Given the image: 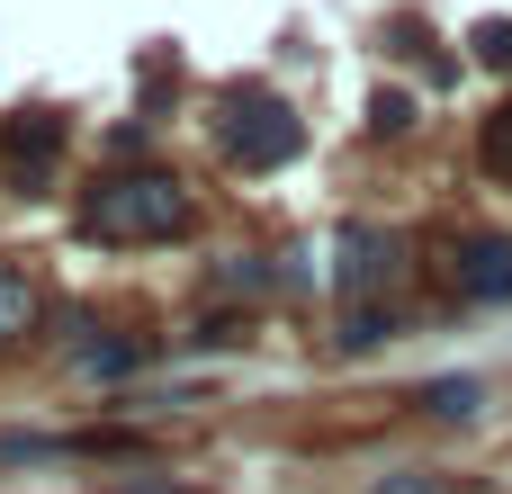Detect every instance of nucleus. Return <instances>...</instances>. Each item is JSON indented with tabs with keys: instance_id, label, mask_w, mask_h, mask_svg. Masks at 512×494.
Instances as JSON below:
<instances>
[{
	"instance_id": "f257e3e1",
	"label": "nucleus",
	"mask_w": 512,
	"mask_h": 494,
	"mask_svg": "<svg viewBox=\"0 0 512 494\" xmlns=\"http://www.w3.org/2000/svg\"><path fill=\"white\" fill-rule=\"evenodd\" d=\"M189 225H198V198L171 171H108L72 198V234L99 252H162V243H189Z\"/></svg>"
},
{
	"instance_id": "f03ea898",
	"label": "nucleus",
	"mask_w": 512,
	"mask_h": 494,
	"mask_svg": "<svg viewBox=\"0 0 512 494\" xmlns=\"http://www.w3.org/2000/svg\"><path fill=\"white\" fill-rule=\"evenodd\" d=\"M207 135H216L225 171H243V180H261V171H279V162L306 153V117H297V99H279L270 81H225V90L207 99Z\"/></svg>"
},
{
	"instance_id": "7ed1b4c3",
	"label": "nucleus",
	"mask_w": 512,
	"mask_h": 494,
	"mask_svg": "<svg viewBox=\"0 0 512 494\" xmlns=\"http://www.w3.org/2000/svg\"><path fill=\"white\" fill-rule=\"evenodd\" d=\"M450 297L459 306H512V234H450Z\"/></svg>"
},
{
	"instance_id": "20e7f679",
	"label": "nucleus",
	"mask_w": 512,
	"mask_h": 494,
	"mask_svg": "<svg viewBox=\"0 0 512 494\" xmlns=\"http://www.w3.org/2000/svg\"><path fill=\"white\" fill-rule=\"evenodd\" d=\"M405 234H387V225H351L342 234V261H333V288H342V306H360V297H378V288H396L405 279Z\"/></svg>"
},
{
	"instance_id": "39448f33",
	"label": "nucleus",
	"mask_w": 512,
	"mask_h": 494,
	"mask_svg": "<svg viewBox=\"0 0 512 494\" xmlns=\"http://www.w3.org/2000/svg\"><path fill=\"white\" fill-rule=\"evenodd\" d=\"M63 135H72V126H63L54 108H18V117L0 126V162H9V171H18V180L36 189V180H45L54 162H63Z\"/></svg>"
},
{
	"instance_id": "423d86ee",
	"label": "nucleus",
	"mask_w": 512,
	"mask_h": 494,
	"mask_svg": "<svg viewBox=\"0 0 512 494\" xmlns=\"http://www.w3.org/2000/svg\"><path fill=\"white\" fill-rule=\"evenodd\" d=\"M297 279H306L297 252H288V261H279V252H234V261L207 270V288H225V297H279V288H297Z\"/></svg>"
},
{
	"instance_id": "0eeeda50",
	"label": "nucleus",
	"mask_w": 512,
	"mask_h": 494,
	"mask_svg": "<svg viewBox=\"0 0 512 494\" xmlns=\"http://www.w3.org/2000/svg\"><path fill=\"white\" fill-rule=\"evenodd\" d=\"M396 333H405V306H387V297H360V306H342V333H333V351L369 360V351H387Z\"/></svg>"
},
{
	"instance_id": "6e6552de",
	"label": "nucleus",
	"mask_w": 512,
	"mask_h": 494,
	"mask_svg": "<svg viewBox=\"0 0 512 494\" xmlns=\"http://www.w3.org/2000/svg\"><path fill=\"white\" fill-rule=\"evenodd\" d=\"M153 351H162L153 333H108V342H81L72 369L81 378H135V369H153Z\"/></svg>"
},
{
	"instance_id": "1a4fd4ad",
	"label": "nucleus",
	"mask_w": 512,
	"mask_h": 494,
	"mask_svg": "<svg viewBox=\"0 0 512 494\" xmlns=\"http://www.w3.org/2000/svg\"><path fill=\"white\" fill-rule=\"evenodd\" d=\"M36 315H45L36 270H27V261H0V351H9L18 333H36Z\"/></svg>"
},
{
	"instance_id": "9d476101",
	"label": "nucleus",
	"mask_w": 512,
	"mask_h": 494,
	"mask_svg": "<svg viewBox=\"0 0 512 494\" xmlns=\"http://www.w3.org/2000/svg\"><path fill=\"white\" fill-rule=\"evenodd\" d=\"M414 405H423L432 423H477V405H486V378H423V387H414Z\"/></svg>"
},
{
	"instance_id": "9b49d317",
	"label": "nucleus",
	"mask_w": 512,
	"mask_h": 494,
	"mask_svg": "<svg viewBox=\"0 0 512 494\" xmlns=\"http://www.w3.org/2000/svg\"><path fill=\"white\" fill-rule=\"evenodd\" d=\"M72 432H0V468H63Z\"/></svg>"
},
{
	"instance_id": "f8f14e48",
	"label": "nucleus",
	"mask_w": 512,
	"mask_h": 494,
	"mask_svg": "<svg viewBox=\"0 0 512 494\" xmlns=\"http://www.w3.org/2000/svg\"><path fill=\"white\" fill-rule=\"evenodd\" d=\"M477 162H486L495 180H512V108H495V117L477 126Z\"/></svg>"
},
{
	"instance_id": "ddd939ff",
	"label": "nucleus",
	"mask_w": 512,
	"mask_h": 494,
	"mask_svg": "<svg viewBox=\"0 0 512 494\" xmlns=\"http://www.w3.org/2000/svg\"><path fill=\"white\" fill-rule=\"evenodd\" d=\"M369 494H459L441 468H387V477H369Z\"/></svg>"
},
{
	"instance_id": "4468645a",
	"label": "nucleus",
	"mask_w": 512,
	"mask_h": 494,
	"mask_svg": "<svg viewBox=\"0 0 512 494\" xmlns=\"http://www.w3.org/2000/svg\"><path fill=\"white\" fill-rule=\"evenodd\" d=\"M414 126V90H378L369 99V135H405Z\"/></svg>"
},
{
	"instance_id": "2eb2a0df",
	"label": "nucleus",
	"mask_w": 512,
	"mask_h": 494,
	"mask_svg": "<svg viewBox=\"0 0 512 494\" xmlns=\"http://www.w3.org/2000/svg\"><path fill=\"white\" fill-rule=\"evenodd\" d=\"M477 63L486 72H512V18H486L477 27Z\"/></svg>"
},
{
	"instance_id": "dca6fc26",
	"label": "nucleus",
	"mask_w": 512,
	"mask_h": 494,
	"mask_svg": "<svg viewBox=\"0 0 512 494\" xmlns=\"http://www.w3.org/2000/svg\"><path fill=\"white\" fill-rule=\"evenodd\" d=\"M108 494H198V486H108Z\"/></svg>"
}]
</instances>
